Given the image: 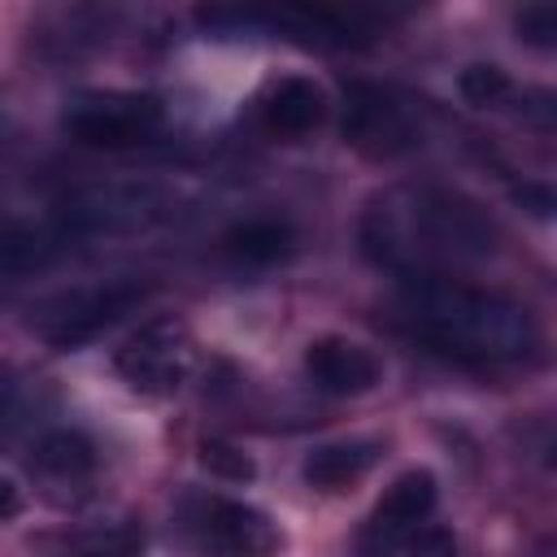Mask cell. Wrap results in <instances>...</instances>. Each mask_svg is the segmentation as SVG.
<instances>
[{
    "mask_svg": "<svg viewBox=\"0 0 557 557\" xmlns=\"http://www.w3.org/2000/svg\"><path fill=\"white\" fill-rule=\"evenodd\" d=\"M78 557H135L131 548H91V553H78Z\"/></svg>",
    "mask_w": 557,
    "mask_h": 557,
    "instance_id": "obj_20",
    "label": "cell"
},
{
    "mask_svg": "<svg viewBox=\"0 0 557 557\" xmlns=\"http://www.w3.org/2000/svg\"><path fill=\"white\" fill-rule=\"evenodd\" d=\"M496 222L457 187L409 183L374 200L361 222L366 252L409 278H435L496 252Z\"/></svg>",
    "mask_w": 557,
    "mask_h": 557,
    "instance_id": "obj_1",
    "label": "cell"
},
{
    "mask_svg": "<svg viewBox=\"0 0 557 557\" xmlns=\"http://www.w3.org/2000/svg\"><path fill=\"white\" fill-rule=\"evenodd\" d=\"M148 287L135 283V278H113V283H96V287H74V292H61L52 296L48 305H39V313L30 318V326L57 344V348H70V344H83L91 335H100L104 326H113L117 318H126L135 305H144Z\"/></svg>",
    "mask_w": 557,
    "mask_h": 557,
    "instance_id": "obj_5",
    "label": "cell"
},
{
    "mask_svg": "<svg viewBox=\"0 0 557 557\" xmlns=\"http://www.w3.org/2000/svg\"><path fill=\"white\" fill-rule=\"evenodd\" d=\"M296 244L292 226L283 218H244L222 235V252L239 265H274Z\"/></svg>",
    "mask_w": 557,
    "mask_h": 557,
    "instance_id": "obj_13",
    "label": "cell"
},
{
    "mask_svg": "<svg viewBox=\"0 0 557 557\" xmlns=\"http://www.w3.org/2000/svg\"><path fill=\"white\" fill-rule=\"evenodd\" d=\"M379 453H383L379 440H335V444H318V448L305 457L300 474H305V483L318 487V492H344V487H352L357 479L370 474V466L379 461Z\"/></svg>",
    "mask_w": 557,
    "mask_h": 557,
    "instance_id": "obj_11",
    "label": "cell"
},
{
    "mask_svg": "<svg viewBox=\"0 0 557 557\" xmlns=\"http://www.w3.org/2000/svg\"><path fill=\"white\" fill-rule=\"evenodd\" d=\"M30 470L48 483H83L91 470H96V448L87 435L78 431H52L35 444V457H30Z\"/></svg>",
    "mask_w": 557,
    "mask_h": 557,
    "instance_id": "obj_14",
    "label": "cell"
},
{
    "mask_svg": "<svg viewBox=\"0 0 557 557\" xmlns=\"http://www.w3.org/2000/svg\"><path fill=\"white\" fill-rule=\"evenodd\" d=\"M161 117L165 109L152 91H78L61 122L87 148H135L161 131Z\"/></svg>",
    "mask_w": 557,
    "mask_h": 557,
    "instance_id": "obj_4",
    "label": "cell"
},
{
    "mask_svg": "<svg viewBox=\"0 0 557 557\" xmlns=\"http://www.w3.org/2000/svg\"><path fill=\"white\" fill-rule=\"evenodd\" d=\"M400 318L426 348L461 366H513L540 348V326L527 305L453 274L409 278L400 292Z\"/></svg>",
    "mask_w": 557,
    "mask_h": 557,
    "instance_id": "obj_2",
    "label": "cell"
},
{
    "mask_svg": "<svg viewBox=\"0 0 557 557\" xmlns=\"http://www.w3.org/2000/svg\"><path fill=\"white\" fill-rule=\"evenodd\" d=\"M191 361H196V344H191L187 322L178 318H152L113 352V370L144 396L178 392Z\"/></svg>",
    "mask_w": 557,
    "mask_h": 557,
    "instance_id": "obj_6",
    "label": "cell"
},
{
    "mask_svg": "<svg viewBox=\"0 0 557 557\" xmlns=\"http://www.w3.org/2000/svg\"><path fill=\"white\" fill-rule=\"evenodd\" d=\"M200 466L226 483H252L257 479V461L231 440H200Z\"/></svg>",
    "mask_w": 557,
    "mask_h": 557,
    "instance_id": "obj_15",
    "label": "cell"
},
{
    "mask_svg": "<svg viewBox=\"0 0 557 557\" xmlns=\"http://www.w3.org/2000/svg\"><path fill=\"white\" fill-rule=\"evenodd\" d=\"M457 87H461V96H466L470 104H479V109L500 104V100L513 91V83H509V74H505L500 65H466L461 78H457Z\"/></svg>",
    "mask_w": 557,
    "mask_h": 557,
    "instance_id": "obj_16",
    "label": "cell"
},
{
    "mask_svg": "<svg viewBox=\"0 0 557 557\" xmlns=\"http://www.w3.org/2000/svg\"><path fill=\"white\" fill-rule=\"evenodd\" d=\"M61 239L57 231L48 226H35V222H0V287L44 270L52 257H57Z\"/></svg>",
    "mask_w": 557,
    "mask_h": 557,
    "instance_id": "obj_12",
    "label": "cell"
},
{
    "mask_svg": "<svg viewBox=\"0 0 557 557\" xmlns=\"http://www.w3.org/2000/svg\"><path fill=\"white\" fill-rule=\"evenodd\" d=\"M518 200H522V205H531V213H535V218H548V213H553V191H548V187L527 183V187L518 191Z\"/></svg>",
    "mask_w": 557,
    "mask_h": 557,
    "instance_id": "obj_18",
    "label": "cell"
},
{
    "mask_svg": "<svg viewBox=\"0 0 557 557\" xmlns=\"http://www.w3.org/2000/svg\"><path fill=\"white\" fill-rule=\"evenodd\" d=\"M518 35L527 44H535V48H553V39H557V9L553 4H527L518 13Z\"/></svg>",
    "mask_w": 557,
    "mask_h": 557,
    "instance_id": "obj_17",
    "label": "cell"
},
{
    "mask_svg": "<svg viewBox=\"0 0 557 557\" xmlns=\"http://www.w3.org/2000/svg\"><path fill=\"white\" fill-rule=\"evenodd\" d=\"M322 117H326V91H322V83H313L305 74L278 78L261 96V131L278 144L305 139L309 131L322 126Z\"/></svg>",
    "mask_w": 557,
    "mask_h": 557,
    "instance_id": "obj_10",
    "label": "cell"
},
{
    "mask_svg": "<svg viewBox=\"0 0 557 557\" xmlns=\"http://www.w3.org/2000/svg\"><path fill=\"white\" fill-rule=\"evenodd\" d=\"M435 500H440V487H435V474L431 470H405V474H396L392 487L383 492V500L370 513L366 544H374L379 553H400V544L413 531H422V522L431 518Z\"/></svg>",
    "mask_w": 557,
    "mask_h": 557,
    "instance_id": "obj_7",
    "label": "cell"
},
{
    "mask_svg": "<svg viewBox=\"0 0 557 557\" xmlns=\"http://www.w3.org/2000/svg\"><path fill=\"white\" fill-rule=\"evenodd\" d=\"M305 374L326 396H361L383 383V357L348 335H322L305 348Z\"/></svg>",
    "mask_w": 557,
    "mask_h": 557,
    "instance_id": "obj_8",
    "label": "cell"
},
{
    "mask_svg": "<svg viewBox=\"0 0 557 557\" xmlns=\"http://www.w3.org/2000/svg\"><path fill=\"white\" fill-rule=\"evenodd\" d=\"M17 509H22V492H17V483H13V479H4V474H0V522H4V518H13Z\"/></svg>",
    "mask_w": 557,
    "mask_h": 557,
    "instance_id": "obj_19",
    "label": "cell"
},
{
    "mask_svg": "<svg viewBox=\"0 0 557 557\" xmlns=\"http://www.w3.org/2000/svg\"><path fill=\"white\" fill-rule=\"evenodd\" d=\"M205 531H209L213 548H222L226 557H274L283 548L278 522L244 500H222V496L209 500Z\"/></svg>",
    "mask_w": 557,
    "mask_h": 557,
    "instance_id": "obj_9",
    "label": "cell"
},
{
    "mask_svg": "<svg viewBox=\"0 0 557 557\" xmlns=\"http://www.w3.org/2000/svg\"><path fill=\"white\" fill-rule=\"evenodd\" d=\"M344 139L370 161H396L422 144V122L413 100L357 78L344 87Z\"/></svg>",
    "mask_w": 557,
    "mask_h": 557,
    "instance_id": "obj_3",
    "label": "cell"
}]
</instances>
